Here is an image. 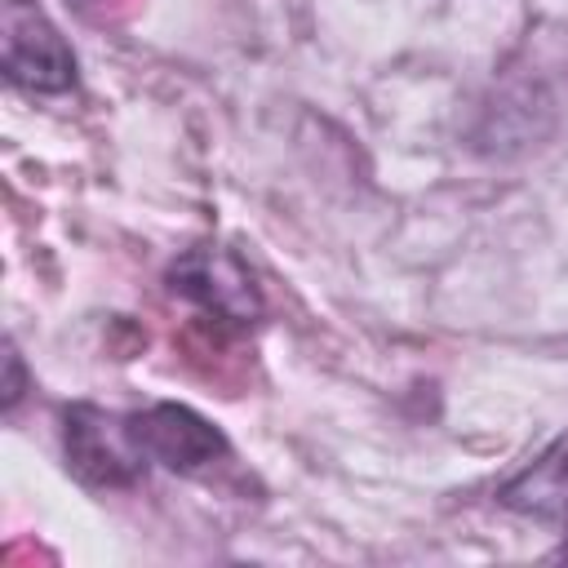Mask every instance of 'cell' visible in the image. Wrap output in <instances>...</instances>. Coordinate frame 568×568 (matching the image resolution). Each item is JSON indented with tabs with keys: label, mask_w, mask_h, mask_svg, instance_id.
<instances>
[{
	"label": "cell",
	"mask_w": 568,
	"mask_h": 568,
	"mask_svg": "<svg viewBox=\"0 0 568 568\" xmlns=\"http://www.w3.org/2000/svg\"><path fill=\"white\" fill-rule=\"evenodd\" d=\"M62 444H67V466L75 470V479L93 488H129L151 466V457L142 453L133 435V422L120 413H102L93 404L67 408Z\"/></svg>",
	"instance_id": "6da1fadb"
},
{
	"label": "cell",
	"mask_w": 568,
	"mask_h": 568,
	"mask_svg": "<svg viewBox=\"0 0 568 568\" xmlns=\"http://www.w3.org/2000/svg\"><path fill=\"white\" fill-rule=\"evenodd\" d=\"M0 49H4V75L9 84L27 93H62L75 84V58L58 27L31 4V0H4L0 4Z\"/></svg>",
	"instance_id": "7a4b0ae2"
},
{
	"label": "cell",
	"mask_w": 568,
	"mask_h": 568,
	"mask_svg": "<svg viewBox=\"0 0 568 568\" xmlns=\"http://www.w3.org/2000/svg\"><path fill=\"white\" fill-rule=\"evenodd\" d=\"M169 284H173V293L191 297L195 306H204L209 315H217L226 324H253L257 311H262L253 275L226 248H195V253H186L182 262H173Z\"/></svg>",
	"instance_id": "3957f363"
},
{
	"label": "cell",
	"mask_w": 568,
	"mask_h": 568,
	"mask_svg": "<svg viewBox=\"0 0 568 568\" xmlns=\"http://www.w3.org/2000/svg\"><path fill=\"white\" fill-rule=\"evenodd\" d=\"M129 422H133L142 453L169 470L191 475V470H204L217 457H226L222 430L182 404H155L146 413H129Z\"/></svg>",
	"instance_id": "277c9868"
},
{
	"label": "cell",
	"mask_w": 568,
	"mask_h": 568,
	"mask_svg": "<svg viewBox=\"0 0 568 568\" xmlns=\"http://www.w3.org/2000/svg\"><path fill=\"white\" fill-rule=\"evenodd\" d=\"M497 501L528 519H568V430L532 466H524Z\"/></svg>",
	"instance_id": "5b68a950"
},
{
	"label": "cell",
	"mask_w": 568,
	"mask_h": 568,
	"mask_svg": "<svg viewBox=\"0 0 568 568\" xmlns=\"http://www.w3.org/2000/svg\"><path fill=\"white\" fill-rule=\"evenodd\" d=\"M4 364H9V390H4V404L13 408L18 395H22V368H18V351H13V346H9V359H4Z\"/></svg>",
	"instance_id": "8992f818"
}]
</instances>
